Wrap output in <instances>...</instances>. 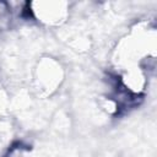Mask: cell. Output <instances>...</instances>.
<instances>
[{
	"instance_id": "obj_2",
	"label": "cell",
	"mask_w": 157,
	"mask_h": 157,
	"mask_svg": "<svg viewBox=\"0 0 157 157\" xmlns=\"http://www.w3.org/2000/svg\"><path fill=\"white\" fill-rule=\"evenodd\" d=\"M32 15L43 25L60 26L69 16V4L64 1H36L28 4Z\"/></svg>"
},
{
	"instance_id": "obj_1",
	"label": "cell",
	"mask_w": 157,
	"mask_h": 157,
	"mask_svg": "<svg viewBox=\"0 0 157 157\" xmlns=\"http://www.w3.org/2000/svg\"><path fill=\"white\" fill-rule=\"evenodd\" d=\"M63 81V69L58 61L52 58H45L40 60L36 67L34 83L36 90L42 94H50L53 91L60 86Z\"/></svg>"
}]
</instances>
